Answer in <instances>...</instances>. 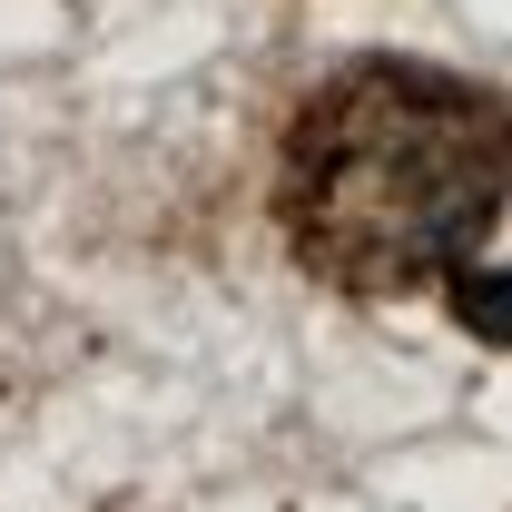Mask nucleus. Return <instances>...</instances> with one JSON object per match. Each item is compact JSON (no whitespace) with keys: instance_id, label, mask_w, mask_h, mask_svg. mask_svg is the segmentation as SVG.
<instances>
[{"instance_id":"obj_1","label":"nucleus","mask_w":512,"mask_h":512,"mask_svg":"<svg viewBox=\"0 0 512 512\" xmlns=\"http://www.w3.org/2000/svg\"><path fill=\"white\" fill-rule=\"evenodd\" d=\"M276 237L286 256L355 296L404 306L453 286L512 207V99L444 60L355 50L276 128Z\"/></svg>"},{"instance_id":"obj_2","label":"nucleus","mask_w":512,"mask_h":512,"mask_svg":"<svg viewBox=\"0 0 512 512\" xmlns=\"http://www.w3.org/2000/svg\"><path fill=\"white\" fill-rule=\"evenodd\" d=\"M444 306H453L463 335H483V345L512 355V266H463V276L444 286Z\"/></svg>"}]
</instances>
